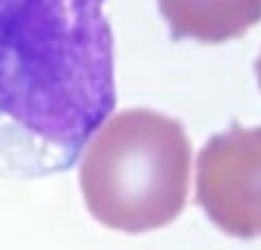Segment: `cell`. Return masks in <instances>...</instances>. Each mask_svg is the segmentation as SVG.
Instances as JSON below:
<instances>
[{
    "label": "cell",
    "mask_w": 261,
    "mask_h": 250,
    "mask_svg": "<svg viewBox=\"0 0 261 250\" xmlns=\"http://www.w3.org/2000/svg\"><path fill=\"white\" fill-rule=\"evenodd\" d=\"M254 71H257V78H259V87H261V55H259L257 64H254Z\"/></svg>",
    "instance_id": "obj_5"
},
{
    "label": "cell",
    "mask_w": 261,
    "mask_h": 250,
    "mask_svg": "<svg viewBox=\"0 0 261 250\" xmlns=\"http://www.w3.org/2000/svg\"><path fill=\"white\" fill-rule=\"evenodd\" d=\"M188 179L186 129L147 108L113 115L81 161V191L90 214L128 234L170 225L186 207Z\"/></svg>",
    "instance_id": "obj_2"
},
{
    "label": "cell",
    "mask_w": 261,
    "mask_h": 250,
    "mask_svg": "<svg viewBox=\"0 0 261 250\" xmlns=\"http://www.w3.org/2000/svg\"><path fill=\"white\" fill-rule=\"evenodd\" d=\"M197 202L229 237H261V127L234 122L202 147Z\"/></svg>",
    "instance_id": "obj_3"
},
{
    "label": "cell",
    "mask_w": 261,
    "mask_h": 250,
    "mask_svg": "<svg viewBox=\"0 0 261 250\" xmlns=\"http://www.w3.org/2000/svg\"><path fill=\"white\" fill-rule=\"evenodd\" d=\"M174 39H239L261 21V0H158Z\"/></svg>",
    "instance_id": "obj_4"
},
{
    "label": "cell",
    "mask_w": 261,
    "mask_h": 250,
    "mask_svg": "<svg viewBox=\"0 0 261 250\" xmlns=\"http://www.w3.org/2000/svg\"><path fill=\"white\" fill-rule=\"evenodd\" d=\"M106 0H0V174L76 163L117 104Z\"/></svg>",
    "instance_id": "obj_1"
}]
</instances>
